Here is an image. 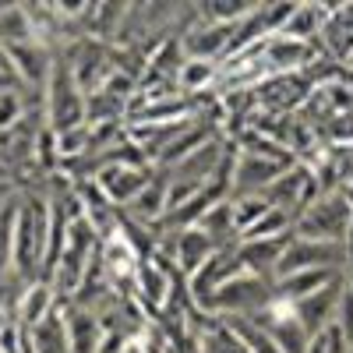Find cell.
<instances>
[{
    "mask_svg": "<svg viewBox=\"0 0 353 353\" xmlns=\"http://www.w3.org/2000/svg\"><path fill=\"white\" fill-rule=\"evenodd\" d=\"M50 241V198L43 194H18L14 209V276L32 283L43 276V258Z\"/></svg>",
    "mask_w": 353,
    "mask_h": 353,
    "instance_id": "cell-1",
    "label": "cell"
},
{
    "mask_svg": "<svg viewBox=\"0 0 353 353\" xmlns=\"http://www.w3.org/2000/svg\"><path fill=\"white\" fill-rule=\"evenodd\" d=\"M43 117H46V128L53 134L85 124V92L78 88L61 50L53 53V68H50V78L43 88Z\"/></svg>",
    "mask_w": 353,
    "mask_h": 353,
    "instance_id": "cell-2",
    "label": "cell"
},
{
    "mask_svg": "<svg viewBox=\"0 0 353 353\" xmlns=\"http://www.w3.org/2000/svg\"><path fill=\"white\" fill-rule=\"evenodd\" d=\"M350 216H353L350 191H325L293 219V237L343 244L346 233H350Z\"/></svg>",
    "mask_w": 353,
    "mask_h": 353,
    "instance_id": "cell-3",
    "label": "cell"
},
{
    "mask_svg": "<svg viewBox=\"0 0 353 353\" xmlns=\"http://www.w3.org/2000/svg\"><path fill=\"white\" fill-rule=\"evenodd\" d=\"M276 301V286L261 276L251 272H237L226 283L216 286V293L205 301V311L219 314V318H251L258 311H265Z\"/></svg>",
    "mask_w": 353,
    "mask_h": 353,
    "instance_id": "cell-4",
    "label": "cell"
},
{
    "mask_svg": "<svg viewBox=\"0 0 353 353\" xmlns=\"http://www.w3.org/2000/svg\"><path fill=\"white\" fill-rule=\"evenodd\" d=\"M343 265V244H325V241H301L290 237L279 265H276V279L293 276V272H311V269H339Z\"/></svg>",
    "mask_w": 353,
    "mask_h": 353,
    "instance_id": "cell-5",
    "label": "cell"
},
{
    "mask_svg": "<svg viewBox=\"0 0 353 353\" xmlns=\"http://www.w3.org/2000/svg\"><path fill=\"white\" fill-rule=\"evenodd\" d=\"M152 176L156 173L149 170V163H106L92 181L117 209H128V205L145 191V184H149Z\"/></svg>",
    "mask_w": 353,
    "mask_h": 353,
    "instance_id": "cell-6",
    "label": "cell"
},
{
    "mask_svg": "<svg viewBox=\"0 0 353 353\" xmlns=\"http://www.w3.org/2000/svg\"><path fill=\"white\" fill-rule=\"evenodd\" d=\"M286 170V163L269 159V156H251V152H233L230 166V198H244V194H265L276 176Z\"/></svg>",
    "mask_w": 353,
    "mask_h": 353,
    "instance_id": "cell-7",
    "label": "cell"
},
{
    "mask_svg": "<svg viewBox=\"0 0 353 353\" xmlns=\"http://www.w3.org/2000/svg\"><path fill=\"white\" fill-rule=\"evenodd\" d=\"M8 61H11V74L21 88H46V78H50V68H53V50L50 46H43L39 39L8 46Z\"/></svg>",
    "mask_w": 353,
    "mask_h": 353,
    "instance_id": "cell-8",
    "label": "cell"
},
{
    "mask_svg": "<svg viewBox=\"0 0 353 353\" xmlns=\"http://www.w3.org/2000/svg\"><path fill=\"white\" fill-rule=\"evenodd\" d=\"M64 332H68V350L71 353H103V346H106L103 314L88 311V307H78V304H71L64 311Z\"/></svg>",
    "mask_w": 353,
    "mask_h": 353,
    "instance_id": "cell-9",
    "label": "cell"
},
{
    "mask_svg": "<svg viewBox=\"0 0 353 353\" xmlns=\"http://www.w3.org/2000/svg\"><path fill=\"white\" fill-rule=\"evenodd\" d=\"M339 283H343V279L329 283L325 290L311 293V297H304V301H297V304H290V307H293V314H297V321L304 325V332H307V336H318V332H321V329H325L329 321L336 318L339 293H343V286H339Z\"/></svg>",
    "mask_w": 353,
    "mask_h": 353,
    "instance_id": "cell-10",
    "label": "cell"
},
{
    "mask_svg": "<svg viewBox=\"0 0 353 353\" xmlns=\"http://www.w3.org/2000/svg\"><path fill=\"white\" fill-rule=\"evenodd\" d=\"M134 290H138V301L149 307V311H166L170 297H173V283L170 272L156 258H141L138 269H134Z\"/></svg>",
    "mask_w": 353,
    "mask_h": 353,
    "instance_id": "cell-11",
    "label": "cell"
},
{
    "mask_svg": "<svg viewBox=\"0 0 353 353\" xmlns=\"http://www.w3.org/2000/svg\"><path fill=\"white\" fill-rule=\"evenodd\" d=\"M57 307H61V297L46 279H32L21 286V297H18V325L28 332L32 325H39L43 318H50Z\"/></svg>",
    "mask_w": 353,
    "mask_h": 353,
    "instance_id": "cell-12",
    "label": "cell"
},
{
    "mask_svg": "<svg viewBox=\"0 0 353 353\" xmlns=\"http://www.w3.org/2000/svg\"><path fill=\"white\" fill-rule=\"evenodd\" d=\"M219 248L205 237V233L198 226H188V230H173V261H176V269H181L184 276L198 272L205 261H209Z\"/></svg>",
    "mask_w": 353,
    "mask_h": 353,
    "instance_id": "cell-13",
    "label": "cell"
},
{
    "mask_svg": "<svg viewBox=\"0 0 353 353\" xmlns=\"http://www.w3.org/2000/svg\"><path fill=\"white\" fill-rule=\"evenodd\" d=\"M329 14L332 8L329 4H293L286 25L279 28L276 36H286V39H297V43H311L321 36V28L329 25Z\"/></svg>",
    "mask_w": 353,
    "mask_h": 353,
    "instance_id": "cell-14",
    "label": "cell"
},
{
    "mask_svg": "<svg viewBox=\"0 0 353 353\" xmlns=\"http://www.w3.org/2000/svg\"><path fill=\"white\" fill-rule=\"evenodd\" d=\"M121 216L138 223V226H152V223L166 219V181L163 176H152V181L145 184V191L128 205V209H121Z\"/></svg>",
    "mask_w": 353,
    "mask_h": 353,
    "instance_id": "cell-15",
    "label": "cell"
},
{
    "mask_svg": "<svg viewBox=\"0 0 353 353\" xmlns=\"http://www.w3.org/2000/svg\"><path fill=\"white\" fill-rule=\"evenodd\" d=\"M336 269H311V272H293V276H283L276 279V301L283 304H297L304 297H311V293L325 290L329 283H336Z\"/></svg>",
    "mask_w": 353,
    "mask_h": 353,
    "instance_id": "cell-16",
    "label": "cell"
},
{
    "mask_svg": "<svg viewBox=\"0 0 353 353\" xmlns=\"http://www.w3.org/2000/svg\"><path fill=\"white\" fill-rule=\"evenodd\" d=\"M32 353H71L68 350V332H64V311L57 307L50 318H43L39 325H32L25 332Z\"/></svg>",
    "mask_w": 353,
    "mask_h": 353,
    "instance_id": "cell-17",
    "label": "cell"
},
{
    "mask_svg": "<svg viewBox=\"0 0 353 353\" xmlns=\"http://www.w3.org/2000/svg\"><path fill=\"white\" fill-rule=\"evenodd\" d=\"M36 28L25 8H0V46H18V43H32Z\"/></svg>",
    "mask_w": 353,
    "mask_h": 353,
    "instance_id": "cell-18",
    "label": "cell"
},
{
    "mask_svg": "<svg viewBox=\"0 0 353 353\" xmlns=\"http://www.w3.org/2000/svg\"><path fill=\"white\" fill-rule=\"evenodd\" d=\"M14 209H18V194L0 205V283L14 276Z\"/></svg>",
    "mask_w": 353,
    "mask_h": 353,
    "instance_id": "cell-19",
    "label": "cell"
},
{
    "mask_svg": "<svg viewBox=\"0 0 353 353\" xmlns=\"http://www.w3.org/2000/svg\"><path fill=\"white\" fill-rule=\"evenodd\" d=\"M223 321H226L233 332H237V339L244 343L248 353H283L279 343H276L269 332H265V329H258L251 318H223Z\"/></svg>",
    "mask_w": 353,
    "mask_h": 353,
    "instance_id": "cell-20",
    "label": "cell"
},
{
    "mask_svg": "<svg viewBox=\"0 0 353 353\" xmlns=\"http://www.w3.org/2000/svg\"><path fill=\"white\" fill-rule=\"evenodd\" d=\"M219 78V64L216 61H184L176 71V88L181 92H201Z\"/></svg>",
    "mask_w": 353,
    "mask_h": 353,
    "instance_id": "cell-21",
    "label": "cell"
},
{
    "mask_svg": "<svg viewBox=\"0 0 353 353\" xmlns=\"http://www.w3.org/2000/svg\"><path fill=\"white\" fill-rule=\"evenodd\" d=\"M198 353H248V350L226 321H216L205 332H198Z\"/></svg>",
    "mask_w": 353,
    "mask_h": 353,
    "instance_id": "cell-22",
    "label": "cell"
},
{
    "mask_svg": "<svg viewBox=\"0 0 353 353\" xmlns=\"http://www.w3.org/2000/svg\"><path fill=\"white\" fill-rule=\"evenodd\" d=\"M272 205L265 201V194H244V198H230V212H233V230H237V241L241 233L251 230L265 212H269Z\"/></svg>",
    "mask_w": 353,
    "mask_h": 353,
    "instance_id": "cell-23",
    "label": "cell"
},
{
    "mask_svg": "<svg viewBox=\"0 0 353 353\" xmlns=\"http://www.w3.org/2000/svg\"><path fill=\"white\" fill-rule=\"evenodd\" d=\"M336 325H339V332H343V339H346V346L353 343V293H350V286H343V293H339V307H336Z\"/></svg>",
    "mask_w": 353,
    "mask_h": 353,
    "instance_id": "cell-24",
    "label": "cell"
},
{
    "mask_svg": "<svg viewBox=\"0 0 353 353\" xmlns=\"http://www.w3.org/2000/svg\"><path fill=\"white\" fill-rule=\"evenodd\" d=\"M304 353H332V350H329V339H325V332L311 336V339H307V350H304Z\"/></svg>",
    "mask_w": 353,
    "mask_h": 353,
    "instance_id": "cell-25",
    "label": "cell"
},
{
    "mask_svg": "<svg viewBox=\"0 0 353 353\" xmlns=\"http://www.w3.org/2000/svg\"><path fill=\"white\" fill-rule=\"evenodd\" d=\"M145 343H149V353H173V350L163 343V336H159V332H152V339H145Z\"/></svg>",
    "mask_w": 353,
    "mask_h": 353,
    "instance_id": "cell-26",
    "label": "cell"
},
{
    "mask_svg": "<svg viewBox=\"0 0 353 353\" xmlns=\"http://www.w3.org/2000/svg\"><path fill=\"white\" fill-rule=\"evenodd\" d=\"M11 81H14V78H11Z\"/></svg>",
    "mask_w": 353,
    "mask_h": 353,
    "instance_id": "cell-27",
    "label": "cell"
}]
</instances>
